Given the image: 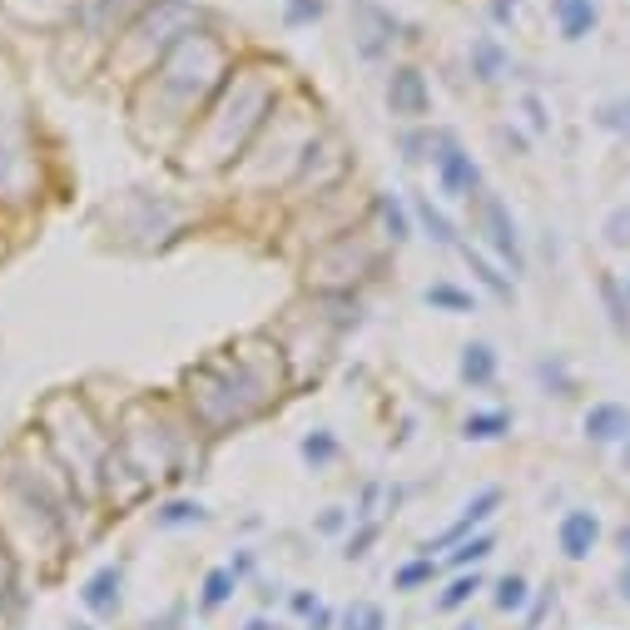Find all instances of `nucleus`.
I'll return each mask as SVG.
<instances>
[{
  "label": "nucleus",
  "instance_id": "f257e3e1",
  "mask_svg": "<svg viewBox=\"0 0 630 630\" xmlns=\"http://www.w3.org/2000/svg\"><path fill=\"white\" fill-rule=\"evenodd\" d=\"M556 536H561V551L571 561H586L596 551V541H601V521H596V511H566Z\"/></svg>",
  "mask_w": 630,
  "mask_h": 630
},
{
  "label": "nucleus",
  "instance_id": "f03ea898",
  "mask_svg": "<svg viewBox=\"0 0 630 630\" xmlns=\"http://www.w3.org/2000/svg\"><path fill=\"white\" fill-rule=\"evenodd\" d=\"M437 174H442V189L457 194V199H467V194L477 189V164H472V154H462L452 139H447V149L437 154Z\"/></svg>",
  "mask_w": 630,
  "mask_h": 630
},
{
  "label": "nucleus",
  "instance_id": "7ed1b4c3",
  "mask_svg": "<svg viewBox=\"0 0 630 630\" xmlns=\"http://www.w3.org/2000/svg\"><path fill=\"white\" fill-rule=\"evenodd\" d=\"M551 15H556V30L566 40H586L596 30V20H601L596 0H551Z\"/></svg>",
  "mask_w": 630,
  "mask_h": 630
},
{
  "label": "nucleus",
  "instance_id": "20e7f679",
  "mask_svg": "<svg viewBox=\"0 0 630 630\" xmlns=\"http://www.w3.org/2000/svg\"><path fill=\"white\" fill-rule=\"evenodd\" d=\"M626 432H630V412L621 402H596L586 412V437L591 442H621Z\"/></svg>",
  "mask_w": 630,
  "mask_h": 630
},
{
  "label": "nucleus",
  "instance_id": "39448f33",
  "mask_svg": "<svg viewBox=\"0 0 630 630\" xmlns=\"http://www.w3.org/2000/svg\"><path fill=\"white\" fill-rule=\"evenodd\" d=\"M462 378L472 382V387H487V382L497 378V353L487 343H467L462 348Z\"/></svg>",
  "mask_w": 630,
  "mask_h": 630
},
{
  "label": "nucleus",
  "instance_id": "423d86ee",
  "mask_svg": "<svg viewBox=\"0 0 630 630\" xmlns=\"http://www.w3.org/2000/svg\"><path fill=\"white\" fill-rule=\"evenodd\" d=\"M487 224H492V244L502 249L506 263H521V244H516V224L506 219V209L497 199H487Z\"/></svg>",
  "mask_w": 630,
  "mask_h": 630
},
{
  "label": "nucleus",
  "instance_id": "0eeeda50",
  "mask_svg": "<svg viewBox=\"0 0 630 630\" xmlns=\"http://www.w3.org/2000/svg\"><path fill=\"white\" fill-rule=\"evenodd\" d=\"M115 601H120V571L110 566V571H100V576L90 581V591H85V606H90L95 616H110V611H115Z\"/></svg>",
  "mask_w": 630,
  "mask_h": 630
},
{
  "label": "nucleus",
  "instance_id": "6e6552de",
  "mask_svg": "<svg viewBox=\"0 0 630 630\" xmlns=\"http://www.w3.org/2000/svg\"><path fill=\"white\" fill-rule=\"evenodd\" d=\"M497 502H502V492H497V487H487V492H482L477 502L467 506V516H462V521H457V526L447 531V541H457V536H467V531H472L477 521H487V516H492V506H497Z\"/></svg>",
  "mask_w": 630,
  "mask_h": 630
},
{
  "label": "nucleus",
  "instance_id": "1a4fd4ad",
  "mask_svg": "<svg viewBox=\"0 0 630 630\" xmlns=\"http://www.w3.org/2000/svg\"><path fill=\"white\" fill-rule=\"evenodd\" d=\"M506 427H511V417H506V412H477V417H467V437H477V442L502 437Z\"/></svg>",
  "mask_w": 630,
  "mask_h": 630
},
{
  "label": "nucleus",
  "instance_id": "9d476101",
  "mask_svg": "<svg viewBox=\"0 0 630 630\" xmlns=\"http://www.w3.org/2000/svg\"><path fill=\"white\" fill-rule=\"evenodd\" d=\"M526 606V581L521 576H506L497 586V611H521Z\"/></svg>",
  "mask_w": 630,
  "mask_h": 630
},
{
  "label": "nucleus",
  "instance_id": "9b49d317",
  "mask_svg": "<svg viewBox=\"0 0 630 630\" xmlns=\"http://www.w3.org/2000/svg\"><path fill=\"white\" fill-rule=\"evenodd\" d=\"M417 214H422V224L432 229V239H437V244H457V239H452V224H447V219H442L427 199H417Z\"/></svg>",
  "mask_w": 630,
  "mask_h": 630
},
{
  "label": "nucleus",
  "instance_id": "f8f14e48",
  "mask_svg": "<svg viewBox=\"0 0 630 630\" xmlns=\"http://www.w3.org/2000/svg\"><path fill=\"white\" fill-rule=\"evenodd\" d=\"M427 303H442V308H452V313H472V298H467V293H457V288H447V283L427 288Z\"/></svg>",
  "mask_w": 630,
  "mask_h": 630
},
{
  "label": "nucleus",
  "instance_id": "ddd939ff",
  "mask_svg": "<svg viewBox=\"0 0 630 630\" xmlns=\"http://www.w3.org/2000/svg\"><path fill=\"white\" fill-rule=\"evenodd\" d=\"M606 244L611 249H630V209H616L606 219Z\"/></svg>",
  "mask_w": 630,
  "mask_h": 630
},
{
  "label": "nucleus",
  "instance_id": "4468645a",
  "mask_svg": "<svg viewBox=\"0 0 630 630\" xmlns=\"http://www.w3.org/2000/svg\"><path fill=\"white\" fill-rule=\"evenodd\" d=\"M348 630H382V611L378 606H368V601H358L353 611H348V621H343Z\"/></svg>",
  "mask_w": 630,
  "mask_h": 630
},
{
  "label": "nucleus",
  "instance_id": "2eb2a0df",
  "mask_svg": "<svg viewBox=\"0 0 630 630\" xmlns=\"http://www.w3.org/2000/svg\"><path fill=\"white\" fill-rule=\"evenodd\" d=\"M482 556H492V536H477V541H467V546H462L452 561H457V566H467V561H482Z\"/></svg>",
  "mask_w": 630,
  "mask_h": 630
},
{
  "label": "nucleus",
  "instance_id": "dca6fc26",
  "mask_svg": "<svg viewBox=\"0 0 630 630\" xmlns=\"http://www.w3.org/2000/svg\"><path fill=\"white\" fill-rule=\"evenodd\" d=\"M224 596H229V571H214V576H209V596H204V611H214V606H219Z\"/></svg>",
  "mask_w": 630,
  "mask_h": 630
},
{
  "label": "nucleus",
  "instance_id": "f3484780",
  "mask_svg": "<svg viewBox=\"0 0 630 630\" xmlns=\"http://www.w3.org/2000/svg\"><path fill=\"white\" fill-rule=\"evenodd\" d=\"M472 591H482V581H477V576H472V581H457V586H452V591L442 596V611H452V606H462V601H467Z\"/></svg>",
  "mask_w": 630,
  "mask_h": 630
},
{
  "label": "nucleus",
  "instance_id": "a211bd4d",
  "mask_svg": "<svg viewBox=\"0 0 630 630\" xmlns=\"http://www.w3.org/2000/svg\"><path fill=\"white\" fill-rule=\"evenodd\" d=\"M303 457H308V462H328V457H333V442H328V437H308V442H303Z\"/></svg>",
  "mask_w": 630,
  "mask_h": 630
},
{
  "label": "nucleus",
  "instance_id": "6ab92c4d",
  "mask_svg": "<svg viewBox=\"0 0 630 630\" xmlns=\"http://www.w3.org/2000/svg\"><path fill=\"white\" fill-rule=\"evenodd\" d=\"M422 576H432V566H407V571L397 576V586H417Z\"/></svg>",
  "mask_w": 630,
  "mask_h": 630
},
{
  "label": "nucleus",
  "instance_id": "aec40b11",
  "mask_svg": "<svg viewBox=\"0 0 630 630\" xmlns=\"http://www.w3.org/2000/svg\"><path fill=\"white\" fill-rule=\"evenodd\" d=\"M189 516H199V506H169L164 511V521H189Z\"/></svg>",
  "mask_w": 630,
  "mask_h": 630
},
{
  "label": "nucleus",
  "instance_id": "412c9836",
  "mask_svg": "<svg viewBox=\"0 0 630 630\" xmlns=\"http://www.w3.org/2000/svg\"><path fill=\"white\" fill-rule=\"evenodd\" d=\"M621 596L630 601V561H626V571H621Z\"/></svg>",
  "mask_w": 630,
  "mask_h": 630
},
{
  "label": "nucleus",
  "instance_id": "4be33fe9",
  "mask_svg": "<svg viewBox=\"0 0 630 630\" xmlns=\"http://www.w3.org/2000/svg\"><path fill=\"white\" fill-rule=\"evenodd\" d=\"M621 546H626V561H630V526L621 531Z\"/></svg>",
  "mask_w": 630,
  "mask_h": 630
}]
</instances>
